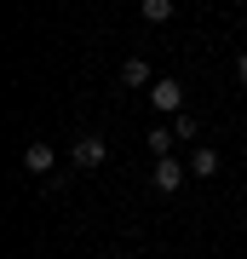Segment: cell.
<instances>
[{"mask_svg":"<svg viewBox=\"0 0 247 259\" xmlns=\"http://www.w3.org/2000/svg\"><path fill=\"white\" fill-rule=\"evenodd\" d=\"M104 156H110V144H104L98 133H81V139H75V150H69V161L81 167V173H98Z\"/></svg>","mask_w":247,"mask_h":259,"instance_id":"cell-1","label":"cell"},{"mask_svg":"<svg viewBox=\"0 0 247 259\" xmlns=\"http://www.w3.org/2000/svg\"><path fill=\"white\" fill-rule=\"evenodd\" d=\"M184 179H190V167H184L178 156H161V161H156V173H150V185H156L161 196H173V190L184 185Z\"/></svg>","mask_w":247,"mask_h":259,"instance_id":"cell-2","label":"cell"},{"mask_svg":"<svg viewBox=\"0 0 247 259\" xmlns=\"http://www.w3.org/2000/svg\"><path fill=\"white\" fill-rule=\"evenodd\" d=\"M150 104H156L161 115H184V87L167 75V81H156V87H150Z\"/></svg>","mask_w":247,"mask_h":259,"instance_id":"cell-3","label":"cell"},{"mask_svg":"<svg viewBox=\"0 0 247 259\" xmlns=\"http://www.w3.org/2000/svg\"><path fill=\"white\" fill-rule=\"evenodd\" d=\"M52 161H58V150L46 144V139H35V144L23 150V167H29V173H35V179H46V173H52Z\"/></svg>","mask_w":247,"mask_h":259,"instance_id":"cell-4","label":"cell"},{"mask_svg":"<svg viewBox=\"0 0 247 259\" xmlns=\"http://www.w3.org/2000/svg\"><path fill=\"white\" fill-rule=\"evenodd\" d=\"M138 12H144V23H173V0H138Z\"/></svg>","mask_w":247,"mask_h":259,"instance_id":"cell-5","label":"cell"},{"mask_svg":"<svg viewBox=\"0 0 247 259\" xmlns=\"http://www.w3.org/2000/svg\"><path fill=\"white\" fill-rule=\"evenodd\" d=\"M144 144H150V156L161 161V156H173V144H178V133H173V127H156V133H150Z\"/></svg>","mask_w":247,"mask_h":259,"instance_id":"cell-6","label":"cell"},{"mask_svg":"<svg viewBox=\"0 0 247 259\" xmlns=\"http://www.w3.org/2000/svg\"><path fill=\"white\" fill-rule=\"evenodd\" d=\"M190 173H195V179H213V173H219V150H207V144H202V150L190 156Z\"/></svg>","mask_w":247,"mask_h":259,"instance_id":"cell-7","label":"cell"},{"mask_svg":"<svg viewBox=\"0 0 247 259\" xmlns=\"http://www.w3.org/2000/svg\"><path fill=\"white\" fill-rule=\"evenodd\" d=\"M121 81H127V87H156V81H150V64H144V58H127V64H121Z\"/></svg>","mask_w":247,"mask_h":259,"instance_id":"cell-8","label":"cell"},{"mask_svg":"<svg viewBox=\"0 0 247 259\" xmlns=\"http://www.w3.org/2000/svg\"><path fill=\"white\" fill-rule=\"evenodd\" d=\"M173 133H178V139H202V121L184 110V115H173Z\"/></svg>","mask_w":247,"mask_h":259,"instance_id":"cell-9","label":"cell"},{"mask_svg":"<svg viewBox=\"0 0 247 259\" xmlns=\"http://www.w3.org/2000/svg\"><path fill=\"white\" fill-rule=\"evenodd\" d=\"M236 81L247 87V52H236Z\"/></svg>","mask_w":247,"mask_h":259,"instance_id":"cell-10","label":"cell"},{"mask_svg":"<svg viewBox=\"0 0 247 259\" xmlns=\"http://www.w3.org/2000/svg\"><path fill=\"white\" fill-rule=\"evenodd\" d=\"M98 259H110V253H98Z\"/></svg>","mask_w":247,"mask_h":259,"instance_id":"cell-11","label":"cell"},{"mask_svg":"<svg viewBox=\"0 0 247 259\" xmlns=\"http://www.w3.org/2000/svg\"><path fill=\"white\" fill-rule=\"evenodd\" d=\"M241 167H247V161H241Z\"/></svg>","mask_w":247,"mask_h":259,"instance_id":"cell-12","label":"cell"},{"mask_svg":"<svg viewBox=\"0 0 247 259\" xmlns=\"http://www.w3.org/2000/svg\"><path fill=\"white\" fill-rule=\"evenodd\" d=\"M241 133H247V127H241Z\"/></svg>","mask_w":247,"mask_h":259,"instance_id":"cell-13","label":"cell"}]
</instances>
